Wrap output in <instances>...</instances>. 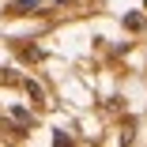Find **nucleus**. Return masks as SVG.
Masks as SVG:
<instances>
[{
    "instance_id": "obj_1",
    "label": "nucleus",
    "mask_w": 147,
    "mask_h": 147,
    "mask_svg": "<svg viewBox=\"0 0 147 147\" xmlns=\"http://www.w3.org/2000/svg\"><path fill=\"white\" fill-rule=\"evenodd\" d=\"M8 11H11V15H26V11H34V0H15Z\"/></svg>"
},
{
    "instance_id": "obj_2",
    "label": "nucleus",
    "mask_w": 147,
    "mask_h": 147,
    "mask_svg": "<svg viewBox=\"0 0 147 147\" xmlns=\"http://www.w3.org/2000/svg\"><path fill=\"white\" fill-rule=\"evenodd\" d=\"M125 26H128V30H140V26H143V15H125Z\"/></svg>"
}]
</instances>
